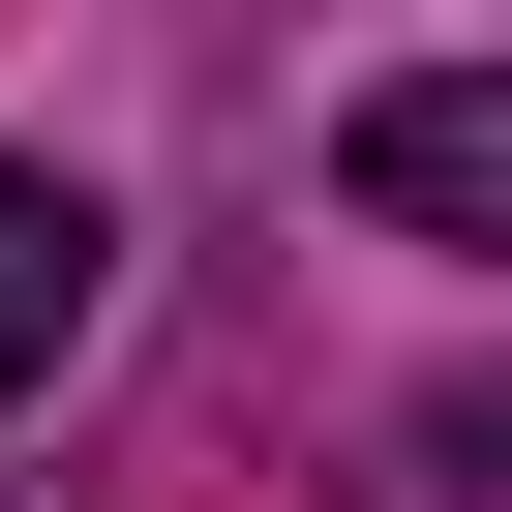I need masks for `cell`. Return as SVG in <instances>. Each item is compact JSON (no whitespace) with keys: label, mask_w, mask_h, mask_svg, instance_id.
Segmentation results:
<instances>
[{"label":"cell","mask_w":512,"mask_h":512,"mask_svg":"<svg viewBox=\"0 0 512 512\" xmlns=\"http://www.w3.org/2000/svg\"><path fill=\"white\" fill-rule=\"evenodd\" d=\"M332 181H362L392 241H452V272H512V61H392V91L332 121Z\"/></svg>","instance_id":"1"},{"label":"cell","mask_w":512,"mask_h":512,"mask_svg":"<svg viewBox=\"0 0 512 512\" xmlns=\"http://www.w3.org/2000/svg\"><path fill=\"white\" fill-rule=\"evenodd\" d=\"M91 272H121V211H91V181H0V392L91 332Z\"/></svg>","instance_id":"2"}]
</instances>
